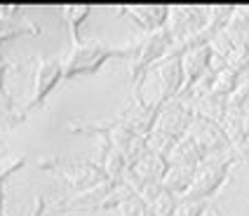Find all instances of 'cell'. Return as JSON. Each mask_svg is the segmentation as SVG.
I'll list each match as a JSON object with an SVG mask.
<instances>
[{"label": "cell", "mask_w": 249, "mask_h": 216, "mask_svg": "<svg viewBox=\"0 0 249 216\" xmlns=\"http://www.w3.org/2000/svg\"><path fill=\"white\" fill-rule=\"evenodd\" d=\"M19 167H24V158H0V216H2V204H5V193H2V186L5 181L10 179V174H14Z\"/></svg>", "instance_id": "cell-3"}, {"label": "cell", "mask_w": 249, "mask_h": 216, "mask_svg": "<svg viewBox=\"0 0 249 216\" xmlns=\"http://www.w3.org/2000/svg\"><path fill=\"white\" fill-rule=\"evenodd\" d=\"M61 75V64L56 59H45L38 64V73H36V92H33V104L31 106H38L45 101V96L52 92V87L56 85Z\"/></svg>", "instance_id": "cell-2"}, {"label": "cell", "mask_w": 249, "mask_h": 216, "mask_svg": "<svg viewBox=\"0 0 249 216\" xmlns=\"http://www.w3.org/2000/svg\"><path fill=\"white\" fill-rule=\"evenodd\" d=\"M113 54L108 47L104 45H89V47H80L75 50V54L69 59V68H66V78L75 75V73H87V71H94V68L108 56Z\"/></svg>", "instance_id": "cell-1"}, {"label": "cell", "mask_w": 249, "mask_h": 216, "mask_svg": "<svg viewBox=\"0 0 249 216\" xmlns=\"http://www.w3.org/2000/svg\"><path fill=\"white\" fill-rule=\"evenodd\" d=\"M205 207H207L205 200H202V202H186L174 212V216H202V209H205Z\"/></svg>", "instance_id": "cell-4"}, {"label": "cell", "mask_w": 249, "mask_h": 216, "mask_svg": "<svg viewBox=\"0 0 249 216\" xmlns=\"http://www.w3.org/2000/svg\"><path fill=\"white\" fill-rule=\"evenodd\" d=\"M45 207H47L45 200H42V198H36V209H33V214L31 216H42L45 214Z\"/></svg>", "instance_id": "cell-5"}, {"label": "cell", "mask_w": 249, "mask_h": 216, "mask_svg": "<svg viewBox=\"0 0 249 216\" xmlns=\"http://www.w3.org/2000/svg\"><path fill=\"white\" fill-rule=\"evenodd\" d=\"M247 148H249V141H247Z\"/></svg>", "instance_id": "cell-6"}]
</instances>
